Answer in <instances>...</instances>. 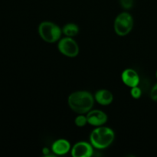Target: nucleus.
I'll use <instances>...</instances> for the list:
<instances>
[{
  "label": "nucleus",
  "mask_w": 157,
  "mask_h": 157,
  "mask_svg": "<svg viewBox=\"0 0 157 157\" xmlns=\"http://www.w3.org/2000/svg\"><path fill=\"white\" fill-rule=\"evenodd\" d=\"M94 96L87 90H77L67 98L69 107L78 114H86L94 107Z\"/></svg>",
  "instance_id": "f257e3e1"
},
{
  "label": "nucleus",
  "mask_w": 157,
  "mask_h": 157,
  "mask_svg": "<svg viewBox=\"0 0 157 157\" xmlns=\"http://www.w3.org/2000/svg\"><path fill=\"white\" fill-rule=\"evenodd\" d=\"M115 139V133L111 128L104 126L96 127L90 134V143L94 148L104 150L110 147Z\"/></svg>",
  "instance_id": "f03ea898"
},
{
  "label": "nucleus",
  "mask_w": 157,
  "mask_h": 157,
  "mask_svg": "<svg viewBox=\"0 0 157 157\" xmlns=\"http://www.w3.org/2000/svg\"><path fill=\"white\" fill-rule=\"evenodd\" d=\"M38 35L41 39L47 43L57 42L61 39L62 29L53 21H43L38 28Z\"/></svg>",
  "instance_id": "7ed1b4c3"
},
{
  "label": "nucleus",
  "mask_w": 157,
  "mask_h": 157,
  "mask_svg": "<svg viewBox=\"0 0 157 157\" xmlns=\"http://www.w3.org/2000/svg\"><path fill=\"white\" fill-rule=\"evenodd\" d=\"M134 25V20L131 14L123 12L115 18L113 29L118 36L124 37L130 33Z\"/></svg>",
  "instance_id": "20e7f679"
},
{
  "label": "nucleus",
  "mask_w": 157,
  "mask_h": 157,
  "mask_svg": "<svg viewBox=\"0 0 157 157\" xmlns=\"http://www.w3.org/2000/svg\"><path fill=\"white\" fill-rule=\"evenodd\" d=\"M58 49L61 55L68 58H75L80 52L78 42L71 37L65 36L61 38L58 41Z\"/></svg>",
  "instance_id": "39448f33"
},
{
  "label": "nucleus",
  "mask_w": 157,
  "mask_h": 157,
  "mask_svg": "<svg viewBox=\"0 0 157 157\" xmlns=\"http://www.w3.org/2000/svg\"><path fill=\"white\" fill-rule=\"evenodd\" d=\"M71 154L73 157H90L94 154V147L90 143L79 141L71 147Z\"/></svg>",
  "instance_id": "423d86ee"
},
{
  "label": "nucleus",
  "mask_w": 157,
  "mask_h": 157,
  "mask_svg": "<svg viewBox=\"0 0 157 157\" xmlns=\"http://www.w3.org/2000/svg\"><path fill=\"white\" fill-rule=\"evenodd\" d=\"M86 116H87L88 124L95 127L104 126L108 119V117L105 112L97 109L94 110L91 109L88 113H86Z\"/></svg>",
  "instance_id": "0eeeda50"
},
{
  "label": "nucleus",
  "mask_w": 157,
  "mask_h": 157,
  "mask_svg": "<svg viewBox=\"0 0 157 157\" xmlns=\"http://www.w3.org/2000/svg\"><path fill=\"white\" fill-rule=\"evenodd\" d=\"M121 80L126 86L131 88L139 86L140 78L134 69L127 68L121 74Z\"/></svg>",
  "instance_id": "6e6552de"
},
{
  "label": "nucleus",
  "mask_w": 157,
  "mask_h": 157,
  "mask_svg": "<svg viewBox=\"0 0 157 157\" xmlns=\"http://www.w3.org/2000/svg\"><path fill=\"white\" fill-rule=\"evenodd\" d=\"M71 145L67 140L58 139L52 145V152L57 156H64L71 152Z\"/></svg>",
  "instance_id": "1a4fd4ad"
},
{
  "label": "nucleus",
  "mask_w": 157,
  "mask_h": 157,
  "mask_svg": "<svg viewBox=\"0 0 157 157\" xmlns=\"http://www.w3.org/2000/svg\"><path fill=\"white\" fill-rule=\"evenodd\" d=\"M94 96L95 101L102 106L110 105L113 101V94L107 89H100L97 90Z\"/></svg>",
  "instance_id": "9d476101"
},
{
  "label": "nucleus",
  "mask_w": 157,
  "mask_h": 157,
  "mask_svg": "<svg viewBox=\"0 0 157 157\" xmlns=\"http://www.w3.org/2000/svg\"><path fill=\"white\" fill-rule=\"evenodd\" d=\"M61 29H62V34H64L65 36L71 37V38H74L76 35H78L80 31L78 25L73 22L67 23V24L63 26Z\"/></svg>",
  "instance_id": "9b49d317"
},
{
  "label": "nucleus",
  "mask_w": 157,
  "mask_h": 157,
  "mask_svg": "<svg viewBox=\"0 0 157 157\" xmlns=\"http://www.w3.org/2000/svg\"><path fill=\"white\" fill-rule=\"evenodd\" d=\"M75 124L78 127H84L87 124H88L87 122V116L84 114H78L75 119Z\"/></svg>",
  "instance_id": "f8f14e48"
},
{
  "label": "nucleus",
  "mask_w": 157,
  "mask_h": 157,
  "mask_svg": "<svg viewBox=\"0 0 157 157\" xmlns=\"http://www.w3.org/2000/svg\"><path fill=\"white\" fill-rule=\"evenodd\" d=\"M130 95L133 99H140L142 96V90L139 86L131 87L130 89Z\"/></svg>",
  "instance_id": "ddd939ff"
},
{
  "label": "nucleus",
  "mask_w": 157,
  "mask_h": 157,
  "mask_svg": "<svg viewBox=\"0 0 157 157\" xmlns=\"http://www.w3.org/2000/svg\"><path fill=\"white\" fill-rule=\"evenodd\" d=\"M119 2L123 9L128 10L133 6L134 0H119Z\"/></svg>",
  "instance_id": "4468645a"
},
{
  "label": "nucleus",
  "mask_w": 157,
  "mask_h": 157,
  "mask_svg": "<svg viewBox=\"0 0 157 157\" xmlns=\"http://www.w3.org/2000/svg\"><path fill=\"white\" fill-rule=\"evenodd\" d=\"M150 98H151L154 102L157 103V83L153 86V87H152L151 90H150Z\"/></svg>",
  "instance_id": "2eb2a0df"
},
{
  "label": "nucleus",
  "mask_w": 157,
  "mask_h": 157,
  "mask_svg": "<svg viewBox=\"0 0 157 157\" xmlns=\"http://www.w3.org/2000/svg\"><path fill=\"white\" fill-rule=\"evenodd\" d=\"M42 153L44 156H48L49 153H50V150L48 147H44L42 149Z\"/></svg>",
  "instance_id": "dca6fc26"
},
{
  "label": "nucleus",
  "mask_w": 157,
  "mask_h": 157,
  "mask_svg": "<svg viewBox=\"0 0 157 157\" xmlns=\"http://www.w3.org/2000/svg\"><path fill=\"white\" fill-rule=\"evenodd\" d=\"M156 78H157V70H156Z\"/></svg>",
  "instance_id": "f3484780"
}]
</instances>
